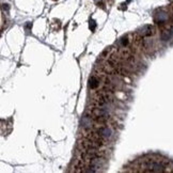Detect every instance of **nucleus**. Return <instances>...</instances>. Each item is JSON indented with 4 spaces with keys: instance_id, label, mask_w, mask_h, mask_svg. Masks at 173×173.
I'll return each mask as SVG.
<instances>
[{
    "instance_id": "obj_1",
    "label": "nucleus",
    "mask_w": 173,
    "mask_h": 173,
    "mask_svg": "<svg viewBox=\"0 0 173 173\" xmlns=\"http://www.w3.org/2000/svg\"><path fill=\"white\" fill-rule=\"evenodd\" d=\"M139 33H140V35H142V36H151L153 33H154V28H153V26H151V25H146L140 29Z\"/></svg>"
},
{
    "instance_id": "obj_2",
    "label": "nucleus",
    "mask_w": 173,
    "mask_h": 173,
    "mask_svg": "<svg viewBox=\"0 0 173 173\" xmlns=\"http://www.w3.org/2000/svg\"><path fill=\"white\" fill-rule=\"evenodd\" d=\"M97 133L101 135V138H109L111 136V131L106 126H99L97 128Z\"/></svg>"
},
{
    "instance_id": "obj_3",
    "label": "nucleus",
    "mask_w": 173,
    "mask_h": 173,
    "mask_svg": "<svg viewBox=\"0 0 173 173\" xmlns=\"http://www.w3.org/2000/svg\"><path fill=\"white\" fill-rule=\"evenodd\" d=\"M81 126L85 127V128H91L92 126V121H91V116H83V120H81Z\"/></svg>"
},
{
    "instance_id": "obj_4",
    "label": "nucleus",
    "mask_w": 173,
    "mask_h": 173,
    "mask_svg": "<svg viewBox=\"0 0 173 173\" xmlns=\"http://www.w3.org/2000/svg\"><path fill=\"white\" fill-rule=\"evenodd\" d=\"M98 86H99L98 79H97L96 77H92V78L90 79V86H91V89H95V88H97Z\"/></svg>"
},
{
    "instance_id": "obj_5",
    "label": "nucleus",
    "mask_w": 173,
    "mask_h": 173,
    "mask_svg": "<svg viewBox=\"0 0 173 173\" xmlns=\"http://www.w3.org/2000/svg\"><path fill=\"white\" fill-rule=\"evenodd\" d=\"M119 43H120V45H121V46H122V47H125V45H127L128 41H127V39H126V38H122V39H121V40H120V42H119Z\"/></svg>"
},
{
    "instance_id": "obj_6",
    "label": "nucleus",
    "mask_w": 173,
    "mask_h": 173,
    "mask_svg": "<svg viewBox=\"0 0 173 173\" xmlns=\"http://www.w3.org/2000/svg\"><path fill=\"white\" fill-rule=\"evenodd\" d=\"M95 27H96V24H95V21L94 20H91L90 21V29L93 31V30L95 29Z\"/></svg>"
}]
</instances>
